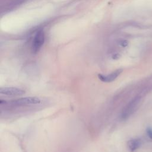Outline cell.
<instances>
[{
    "label": "cell",
    "instance_id": "obj_1",
    "mask_svg": "<svg viewBox=\"0 0 152 152\" xmlns=\"http://www.w3.org/2000/svg\"><path fill=\"white\" fill-rule=\"evenodd\" d=\"M40 103L41 100L37 97H25L14 99L8 102L4 100V102L2 100H1L0 101L1 105H2L3 104H9L11 106H22L26 105L36 104Z\"/></svg>",
    "mask_w": 152,
    "mask_h": 152
},
{
    "label": "cell",
    "instance_id": "obj_2",
    "mask_svg": "<svg viewBox=\"0 0 152 152\" xmlns=\"http://www.w3.org/2000/svg\"><path fill=\"white\" fill-rule=\"evenodd\" d=\"M140 99L141 97L140 96H137L129 102V103L125 107L122 112L121 118L122 119H126L129 117L130 115H131L139 103Z\"/></svg>",
    "mask_w": 152,
    "mask_h": 152
},
{
    "label": "cell",
    "instance_id": "obj_3",
    "mask_svg": "<svg viewBox=\"0 0 152 152\" xmlns=\"http://www.w3.org/2000/svg\"><path fill=\"white\" fill-rule=\"evenodd\" d=\"M45 42V34L43 31H39L35 35L33 43H32V51L33 53H37L39 51L42 45Z\"/></svg>",
    "mask_w": 152,
    "mask_h": 152
},
{
    "label": "cell",
    "instance_id": "obj_4",
    "mask_svg": "<svg viewBox=\"0 0 152 152\" xmlns=\"http://www.w3.org/2000/svg\"><path fill=\"white\" fill-rule=\"evenodd\" d=\"M25 90L22 88L14 87H5L0 88V93L8 96H18L24 94Z\"/></svg>",
    "mask_w": 152,
    "mask_h": 152
},
{
    "label": "cell",
    "instance_id": "obj_5",
    "mask_svg": "<svg viewBox=\"0 0 152 152\" xmlns=\"http://www.w3.org/2000/svg\"><path fill=\"white\" fill-rule=\"evenodd\" d=\"M122 71L123 70L122 69H118L107 75H103V74H99L98 78H99L100 80H101L103 82L110 83V82L114 81L115 80H116V78L122 73Z\"/></svg>",
    "mask_w": 152,
    "mask_h": 152
},
{
    "label": "cell",
    "instance_id": "obj_6",
    "mask_svg": "<svg viewBox=\"0 0 152 152\" xmlns=\"http://www.w3.org/2000/svg\"><path fill=\"white\" fill-rule=\"evenodd\" d=\"M141 140L138 138L131 139L128 141V143H127L128 149L131 152H134V151L137 150L138 148H140V147L141 146Z\"/></svg>",
    "mask_w": 152,
    "mask_h": 152
},
{
    "label": "cell",
    "instance_id": "obj_7",
    "mask_svg": "<svg viewBox=\"0 0 152 152\" xmlns=\"http://www.w3.org/2000/svg\"><path fill=\"white\" fill-rule=\"evenodd\" d=\"M146 131H147V134L148 137L152 140V129L150 128H148Z\"/></svg>",
    "mask_w": 152,
    "mask_h": 152
},
{
    "label": "cell",
    "instance_id": "obj_8",
    "mask_svg": "<svg viewBox=\"0 0 152 152\" xmlns=\"http://www.w3.org/2000/svg\"><path fill=\"white\" fill-rule=\"evenodd\" d=\"M121 46H123V47H125V46L128 45V42H127L126 40H123V41H122V42H121Z\"/></svg>",
    "mask_w": 152,
    "mask_h": 152
}]
</instances>
